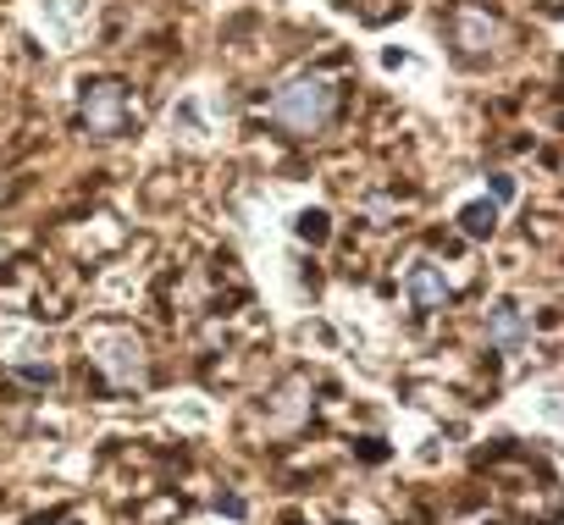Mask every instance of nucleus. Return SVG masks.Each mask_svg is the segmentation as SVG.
Masks as SVG:
<instances>
[{
	"label": "nucleus",
	"mask_w": 564,
	"mask_h": 525,
	"mask_svg": "<svg viewBox=\"0 0 564 525\" xmlns=\"http://www.w3.org/2000/svg\"><path fill=\"white\" fill-rule=\"evenodd\" d=\"M333 117H338V84L322 78V73H305V78L282 84V89L271 95V122H276L282 133H294V139L327 133Z\"/></svg>",
	"instance_id": "f257e3e1"
},
{
	"label": "nucleus",
	"mask_w": 564,
	"mask_h": 525,
	"mask_svg": "<svg viewBox=\"0 0 564 525\" xmlns=\"http://www.w3.org/2000/svg\"><path fill=\"white\" fill-rule=\"evenodd\" d=\"M78 117H84V128L89 133H100V139H122L128 133V122H133V106H128V89L122 84H89L84 89V100H78Z\"/></svg>",
	"instance_id": "f03ea898"
},
{
	"label": "nucleus",
	"mask_w": 564,
	"mask_h": 525,
	"mask_svg": "<svg viewBox=\"0 0 564 525\" xmlns=\"http://www.w3.org/2000/svg\"><path fill=\"white\" fill-rule=\"evenodd\" d=\"M95 365L106 371L111 387H139V382L150 376V354H144V343H139L133 332H106V338H95Z\"/></svg>",
	"instance_id": "7ed1b4c3"
},
{
	"label": "nucleus",
	"mask_w": 564,
	"mask_h": 525,
	"mask_svg": "<svg viewBox=\"0 0 564 525\" xmlns=\"http://www.w3.org/2000/svg\"><path fill=\"white\" fill-rule=\"evenodd\" d=\"M498 40H503V29H498V18H487L481 7H465V12L454 18V45H459L465 56H487Z\"/></svg>",
	"instance_id": "20e7f679"
},
{
	"label": "nucleus",
	"mask_w": 564,
	"mask_h": 525,
	"mask_svg": "<svg viewBox=\"0 0 564 525\" xmlns=\"http://www.w3.org/2000/svg\"><path fill=\"white\" fill-rule=\"evenodd\" d=\"M487 343H492L498 354H520V349L531 343V321H525L514 305H498V310L487 316Z\"/></svg>",
	"instance_id": "39448f33"
},
{
	"label": "nucleus",
	"mask_w": 564,
	"mask_h": 525,
	"mask_svg": "<svg viewBox=\"0 0 564 525\" xmlns=\"http://www.w3.org/2000/svg\"><path fill=\"white\" fill-rule=\"evenodd\" d=\"M404 288H410V299H415V310H443V299H448V283H443V272L437 266H410V277H404Z\"/></svg>",
	"instance_id": "423d86ee"
},
{
	"label": "nucleus",
	"mask_w": 564,
	"mask_h": 525,
	"mask_svg": "<svg viewBox=\"0 0 564 525\" xmlns=\"http://www.w3.org/2000/svg\"><path fill=\"white\" fill-rule=\"evenodd\" d=\"M492 221H498V205H465V210H459V227H465L470 238H487Z\"/></svg>",
	"instance_id": "0eeeda50"
},
{
	"label": "nucleus",
	"mask_w": 564,
	"mask_h": 525,
	"mask_svg": "<svg viewBox=\"0 0 564 525\" xmlns=\"http://www.w3.org/2000/svg\"><path fill=\"white\" fill-rule=\"evenodd\" d=\"M322 221H327V216H322V210H316V216H305V221H300V232H305V238H322V232H327V227H322Z\"/></svg>",
	"instance_id": "6e6552de"
}]
</instances>
